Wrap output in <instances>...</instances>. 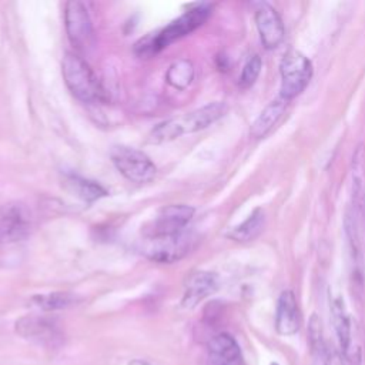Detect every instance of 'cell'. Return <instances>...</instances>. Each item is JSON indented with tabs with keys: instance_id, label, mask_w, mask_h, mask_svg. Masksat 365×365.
Returning <instances> with one entry per match:
<instances>
[{
	"instance_id": "19",
	"label": "cell",
	"mask_w": 365,
	"mask_h": 365,
	"mask_svg": "<svg viewBox=\"0 0 365 365\" xmlns=\"http://www.w3.org/2000/svg\"><path fill=\"white\" fill-rule=\"evenodd\" d=\"M264 225H265V214L261 208H257L247 217V220L232 227L227 232V237L238 242H248L255 240L262 232Z\"/></svg>"
},
{
	"instance_id": "3",
	"label": "cell",
	"mask_w": 365,
	"mask_h": 365,
	"mask_svg": "<svg viewBox=\"0 0 365 365\" xmlns=\"http://www.w3.org/2000/svg\"><path fill=\"white\" fill-rule=\"evenodd\" d=\"M61 74L70 93L80 101L94 103L103 98L101 84L81 56L67 51L61 61Z\"/></svg>"
},
{
	"instance_id": "20",
	"label": "cell",
	"mask_w": 365,
	"mask_h": 365,
	"mask_svg": "<svg viewBox=\"0 0 365 365\" xmlns=\"http://www.w3.org/2000/svg\"><path fill=\"white\" fill-rule=\"evenodd\" d=\"M192 78H194V66L190 60H185V58H180L174 61L165 73L167 83L177 90L187 88L191 84Z\"/></svg>"
},
{
	"instance_id": "25",
	"label": "cell",
	"mask_w": 365,
	"mask_h": 365,
	"mask_svg": "<svg viewBox=\"0 0 365 365\" xmlns=\"http://www.w3.org/2000/svg\"><path fill=\"white\" fill-rule=\"evenodd\" d=\"M271 365H279V364H277V362H272V364H271Z\"/></svg>"
},
{
	"instance_id": "15",
	"label": "cell",
	"mask_w": 365,
	"mask_h": 365,
	"mask_svg": "<svg viewBox=\"0 0 365 365\" xmlns=\"http://www.w3.org/2000/svg\"><path fill=\"white\" fill-rule=\"evenodd\" d=\"M208 349L215 365H244L240 345L230 334L221 332L212 336Z\"/></svg>"
},
{
	"instance_id": "2",
	"label": "cell",
	"mask_w": 365,
	"mask_h": 365,
	"mask_svg": "<svg viewBox=\"0 0 365 365\" xmlns=\"http://www.w3.org/2000/svg\"><path fill=\"white\" fill-rule=\"evenodd\" d=\"M211 6L210 4H197L190 9L178 19L171 21L167 27L157 33H150L145 37L140 38L134 44V51L141 58H150L160 53L163 48L168 47L171 43L182 38L184 36L192 33L198 29L210 16Z\"/></svg>"
},
{
	"instance_id": "4",
	"label": "cell",
	"mask_w": 365,
	"mask_h": 365,
	"mask_svg": "<svg viewBox=\"0 0 365 365\" xmlns=\"http://www.w3.org/2000/svg\"><path fill=\"white\" fill-rule=\"evenodd\" d=\"M281 88L279 96L288 101L301 94L312 77L311 60L298 50H288L279 64Z\"/></svg>"
},
{
	"instance_id": "11",
	"label": "cell",
	"mask_w": 365,
	"mask_h": 365,
	"mask_svg": "<svg viewBox=\"0 0 365 365\" xmlns=\"http://www.w3.org/2000/svg\"><path fill=\"white\" fill-rule=\"evenodd\" d=\"M218 288V277L210 271L191 272L184 284V295L181 305L184 308H194L208 295L214 294Z\"/></svg>"
},
{
	"instance_id": "7",
	"label": "cell",
	"mask_w": 365,
	"mask_h": 365,
	"mask_svg": "<svg viewBox=\"0 0 365 365\" xmlns=\"http://www.w3.org/2000/svg\"><path fill=\"white\" fill-rule=\"evenodd\" d=\"M31 228L29 208L20 201H10L0 207V245L23 241Z\"/></svg>"
},
{
	"instance_id": "14",
	"label": "cell",
	"mask_w": 365,
	"mask_h": 365,
	"mask_svg": "<svg viewBox=\"0 0 365 365\" xmlns=\"http://www.w3.org/2000/svg\"><path fill=\"white\" fill-rule=\"evenodd\" d=\"M352 210L362 218L365 215V147L359 145L352 155L351 167Z\"/></svg>"
},
{
	"instance_id": "13",
	"label": "cell",
	"mask_w": 365,
	"mask_h": 365,
	"mask_svg": "<svg viewBox=\"0 0 365 365\" xmlns=\"http://www.w3.org/2000/svg\"><path fill=\"white\" fill-rule=\"evenodd\" d=\"M301 327V311L292 291H282L277 301L275 329L279 335L289 336L298 332Z\"/></svg>"
},
{
	"instance_id": "9",
	"label": "cell",
	"mask_w": 365,
	"mask_h": 365,
	"mask_svg": "<svg viewBox=\"0 0 365 365\" xmlns=\"http://www.w3.org/2000/svg\"><path fill=\"white\" fill-rule=\"evenodd\" d=\"M144 254L157 262L171 264L181 259L191 248L192 237L187 231L178 232L175 235L158 237L144 240Z\"/></svg>"
},
{
	"instance_id": "12",
	"label": "cell",
	"mask_w": 365,
	"mask_h": 365,
	"mask_svg": "<svg viewBox=\"0 0 365 365\" xmlns=\"http://www.w3.org/2000/svg\"><path fill=\"white\" fill-rule=\"evenodd\" d=\"M16 332L38 344H53L60 332L54 319L40 315H27L16 322Z\"/></svg>"
},
{
	"instance_id": "6",
	"label": "cell",
	"mask_w": 365,
	"mask_h": 365,
	"mask_svg": "<svg viewBox=\"0 0 365 365\" xmlns=\"http://www.w3.org/2000/svg\"><path fill=\"white\" fill-rule=\"evenodd\" d=\"M194 215V208L185 204H170L163 207L143 227L144 240L175 235L185 231V227Z\"/></svg>"
},
{
	"instance_id": "10",
	"label": "cell",
	"mask_w": 365,
	"mask_h": 365,
	"mask_svg": "<svg viewBox=\"0 0 365 365\" xmlns=\"http://www.w3.org/2000/svg\"><path fill=\"white\" fill-rule=\"evenodd\" d=\"M255 24L265 48L271 50L282 43L285 34L284 23L272 6L267 3L258 4L255 10Z\"/></svg>"
},
{
	"instance_id": "5",
	"label": "cell",
	"mask_w": 365,
	"mask_h": 365,
	"mask_svg": "<svg viewBox=\"0 0 365 365\" xmlns=\"http://www.w3.org/2000/svg\"><path fill=\"white\" fill-rule=\"evenodd\" d=\"M110 157L118 173L128 181L144 184L155 177L157 168L154 163L141 150L127 145H114L110 151Z\"/></svg>"
},
{
	"instance_id": "22",
	"label": "cell",
	"mask_w": 365,
	"mask_h": 365,
	"mask_svg": "<svg viewBox=\"0 0 365 365\" xmlns=\"http://www.w3.org/2000/svg\"><path fill=\"white\" fill-rule=\"evenodd\" d=\"M261 68H262L261 57L257 56V54L251 56L242 67V71H241V76H240V80H238V86L244 90L252 87L254 83L257 81L259 73H261Z\"/></svg>"
},
{
	"instance_id": "8",
	"label": "cell",
	"mask_w": 365,
	"mask_h": 365,
	"mask_svg": "<svg viewBox=\"0 0 365 365\" xmlns=\"http://www.w3.org/2000/svg\"><path fill=\"white\" fill-rule=\"evenodd\" d=\"M64 26L70 43L78 50L93 46L94 30L86 6L81 1H67L64 7Z\"/></svg>"
},
{
	"instance_id": "23",
	"label": "cell",
	"mask_w": 365,
	"mask_h": 365,
	"mask_svg": "<svg viewBox=\"0 0 365 365\" xmlns=\"http://www.w3.org/2000/svg\"><path fill=\"white\" fill-rule=\"evenodd\" d=\"M311 352L314 358V365H344V359L339 352L328 344Z\"/></svg>"
},
{
	"instance_id": "1",
	"label": "cell",
	"mask_w": 365,
	"mask_h": 365,
	"mask_svg": "<svg viewBox=\"0 0 365 365\" xmlns=\"http://www.w3.org/2000/svg\"><path fill=\"white\" fill-rule=\"evenodd\" d=\"M228 111V106L224 101H212L190 113L178 117L168 118L157 124L147 135V143L163 144L181 137L182 134H191L207 128L212 123L218 121Z\"/></svg>"
},
{
	"instance_id": "21",
	"label": "cell",
	"mask_w": 365,
	"mask_h": 365,
	"mask_svg": "<svg viewBox=\"0 0 365 365\" xmlns=\"http://www.w3.org/2000/svg\"><path fill=\"white\" fill-rule=\"evenodd\" d=\"M77 295L66 291L58 292H50V294H41L33 297V304L41 308L43 311H56V309H64L77 302Z\"/></svg>"
},
{
	"instance_id": "18",
	"label": "cell",
	"mask_w": 365,
	"mask_h": 365,
	"mask_svg": "<svg viewBox=\"0 0 365 365\" xmlns=\"http://www.w3.org/2000/svg\"><path fill=\"white\" fill-rule=\"evenodd\" d=\"M331 318L339 342V348L345 355L351 348V322L345 302L339 295L331 299Z\"/></svg>"
},
{
	"instance_id": "16",
	"label": "cell",
	"mask_w": 365,
	"mask_h": 365,
	"mask_svg": "<svg viewBox=\"0 0 365 365\" xmlns=\"http://www.w3.org/2000/svg\"><path fill=\"white\" fill-rule=\"evenodd\" d=\"M288 106V100L282 96H278L275 100H272L255 118V121L251 124L250 134L254 138H262L267 135L271 128L278 123V120L285 113V108Z\"/></svg>"
},
{
	"instance_id": "24",
	"label": "cell",
	"mask_w": 365,
	"mask_h": 365,
	"mask_svg": "<svg viewBox=\"0 0 365 365\" xmlns=\"http://www.w3.org/2000/svg\"><path fill=\"white\" fill-rule=\"evenodd\" d=\"M128 365H151V364H148L147 361H143V359H134Z\"/></svg>"
},
{
	"instance_id": "17",
	"label": "cell",
	"mask_w": 365,
	"mask_h": 365,
	"mask_svg": "<svg viewBox=\"0 0 365 365\" xmlns=\"http://www.w3.org/2000/svg\"><path fill=\"white\" fill-rule=\"evenodd\" d=\"M63 185L71 195H74L86 202L97 201L108 194L107 190L103 185H100L98 182H96L93 180H87V178L76 175V174H67L64 177Z\"/></svg>"
}]
</instances>
